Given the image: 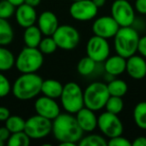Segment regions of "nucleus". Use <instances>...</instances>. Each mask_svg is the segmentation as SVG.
Returning a JSON list of instances; mask_svg holds the SVG:
<instances>
[{
    "label": "nucleus",
    "instance_id": "nucleus-6",
    "mask_svg": "<svg viewBox=\"0 0 146 146\" xmlns=\"http://www.w3.org/2000/svg\"><path fill=\"white\" fill-rule=\"evenodd\" d=\"M59 99L62 108L68 113L75 114L84 107L83 89L76 82H67L63 85Z\"/></svg>",
    "mask_w": 146,
    "mask_h": 146
},
{
    "label": "nucleus",
    "instance_id": "nucleus-35",
    "mask_svg": "<svg viewBox=\"0 0 146 146\" xmlns=\"http://www.w3.org/2000/svg\"><path fill=\"white\" fill-rule=\"evenodd\" d=\"M134 9L141 15H146V0H134Z\"/></svg>",
    "mask_w": 146,
    "mask_h": 146
},
{
    "label": "nucleus",
    "instance_id": "nucleus-32",
    "mask_svg": "<svg viewBox=\"0 0 146 146\" xmlns=\"http://www.w3.org/2000/svg\"><path fill=\"white\" fill-rule=\"evenodd\" d=\"M16 6L8 0H0V18L9 19L15 14Z\"/></svg>",
    "mask_w": 146,
    "mask_h": 146
},
{
    "label": "nucleus",
    "instance_id": "nucleus-10",
    "mask_svg": "<svg viewBox=\"0 0 146 146\" xmlns=\"http://www.w3.org/2000/svg\"><path fill=\"white\" fill-rule=\"evenodd\" d=\"M110 11L120 27L132 26L135 22V9L129 0H114Z\"/></svg>",
    "mask_w": 146,
    "mask_h": 146
},
{
    "label": "nucleus",
    "instance_id": "nucleus-41",
    "mask_svg": "<svg viewBox=\"0 0 146 146\" xmlns=\"http://www.w3.org/2000/svg\"><path fill=\"white\" fill-rule=\"evenodd\" d=\"M92 1H93V3L98 7V8L104 6L105 3H106V0H92Z\"/></svg>",
    "mask_w": 146,
    "mask_h": 146
},
{
    "label": "nucleus",
    "instance_id": "nucleus-39",
    "mask_svg": "<svg viewBox=\"0 0 146 146\" xmlns=\"http://www.w3.org/2000/svg\"><path fill=\"white\" fill-rule=\"evenodd\" d=\"M131 146H146V137L145 136H138L134 138L131 142Z\"/></svg>",
    "mask_w": 146,
    "mask_h": 146
},
{
    "label": "nucleus",
    "instance_id": "nucleus-18",
    "mask_svg": "<svg viewBox=\"0 0 146 146\" xmlns=\"http://www.w3.org/2000/svg\"><path fill=\"white\" fill-rule=\"evenodd\" d=\"M75 118L78 124L83 130V132H93L97 128V116L95 111L87 107H82L78 112L75 113Z\"/></svg>",
    "mask_w": 146,
    "mask_h": 146
},
{
    "label": "nucleus",
    "instance_id": "nucleus-3",
    "mask_svg": "<svg viewBox=\"0 0 146 146\" xmlns=\"http://www.w3.org/2000/svg\"><path fill=\"white\" fill-rule=\"evenodd\" d=\"M113 39L114 48L117 54L124 58L136 54L140 39L139 32L136 28L132 26L120 27Z\"/></svg>",
    "mask_w": 146,
    "mask_h": 146
},
{
    "label": "nucleus",
    "instance_id": "nucleus-44",
    "mask_svg": "<svg viewBox=\"0 0 146 146\" xmlns=\"http://www.w3.org/2000/svg\"><path fill=\"white\" fill-rule=\"evenodd\" d=\"M71 1H72V2H73V1H78V0H71Z\"/></svg>",
    "mask_w": 146,
    "mask_h": 146
},
{
    "label": "nucleus",
    "instance_id": "nucleus-7",
    "mask_svg": "<svg viewBox=\"0 0 146 146\" xmlns=\"http://www.w3.org/2000/svg\"><path fill=\"white\" fill-rule=\"evenodd\" d=\"M57 47L62 50H72L80 42V33L75 27L69 24L59 25L52 35Z\"/></svg>",
    "mask_w": 146,
    "mask_h": 146
},
{
    "label": "nucleus",
    "instance_id": "nucleus-2",
    "mask_svg": "<svg viewBox=\"0 0 146 146\" xmlns=\"http://www.w3.org/2000/svg\"><path fill=\"white\" fill-rule=\"evenodd\" d=\"M42 81L41 76L36 74V72L22 73L13 82L11 93L16 99L28 101L41 93Z\"/></svg>",
    "mask_w": 146,
    "mask_h": 146
},
{
    "label": "nucleus",
    "instance_id": "nucleus-33",
    "mask_svg": "<svg viewBox=\"0 0 146 146\" xmlns=\"http://www.w3.org/2000/svg\"><path fill=\"white\" fill-rule=\"evenodd\" d=\"M12 85H11L9 79L0 71V98L6 97L11 93Z\"/></svg>",
    "mask_w": 146,
    "mask_h": 146
},
{
    "label": "nucleus",
    "instance_id": "nucleus-13",
    "mask_svg": "<svg viewBox=\"0 0 146 146\" xmlns=\"http://www.w3.org/2000/svg\"><path fill=\"white\" fill-rule=\"evenodd\" d=\"M119 28V24L111 15H104V16L98 17L92 24L93 34L106 39L113 38Z\"/></svg>",
    "mask_w": 146,
    "mask_h": 146
},
{
    "label": "nucleus",
    "instance_id": "nucleus-34",
    "mask_svg": "<svg viewBox=\"0 0 146 146\" xmlns=\"http://www.w3.org/2000/svg\"><path fill=\"white\" fill-rule=\"evenodd\" d=\"M108 146H131V141L127 139V138L123 137L122 135L115 136V137L109 138L107 141Z\"/></svg>",
    "mask_w": 146,
    "mask_h": 146
},
{
    "label": "nucleus",
    "instance_id": "nucleus-19",
    "mask_svg": "<svg viewBox=\"0 0 146 146\" xmlns=\"http://www.w3.org/2000/svg\"><path fill=\"white\" fill-rule=\"evenodd\" d=\"M104 70L106 74L116 77L121 75L126 70V58L121 55L117 54L108 56V58L104 61Z\"/></svg>",
    "mask_w": 146,
    "mask_h": 146
},
{
    "label": "nucleus",
    "instance_id": "nucleus-43",
    "mask_svg": "<svg viewBox=\"0 0 146 146\" xmlns=\"http://www.w3.org/2000/svg\"><path fill=\"white\" fill-rule=\"evenodd\" d=\"M3 144H4V143H3V142H2V141H1V140H0V146H2V145H3Z\"/></svg>",
    "mask_w": 146,
    "mask_h": 146
},
{
    "label": "nucleus",
    "instance_id": "nucleus-26",
    "mask_svg": "<svg viewBox=\"0 0 146 146\" xmlns=\"http://www.w3.org/2000/svg\"><path fill=\"white\" fill-rule=\"evenodd\" d=\"M133 121L140 129L146 130V101H141L133 109Z\"/></svg>",
    "mask_w": 146,
    "mask_h": 146
},
{
    "label": "nucleus",
    "instance_id": "nucleus-22",
    "mask_svg": "<svg viewBox=\"0 0 146 146\" xmlns=\"http://www.w3.org/2000/svg\"><path fill=\"white\" fill-rule=\"evenodd\" d=\"M14 39V30L8 19L0 18V46L11 44Z\"/></svg>",
    "mask_w": 146,
    "mask_h": 146
},
{
    "label": "nucleus",
    "instance_id": "nucleus-31",
    "mask_svg": "<svg viewBox=\"0 0 146 146\" xmlns=\"http://www.w3.org/2000/svg\"><path fill=\"white\" fill-rule=\"evenodd\" d=\"M57 44L52 36H45L41 39L40 43L38 45V49L43 54H52L57 50Z\"/></svg>",
    "mask_w": 146,
    "mask_h": 146
},
{
    "label": "nucleus",
    "instance_id": "nucleus-8",
    "mask_svg": "<svg viewBox=\"0 0 146 146\" xmlns=\"http://www.w3.org/2000/svg\"><path fill=\"white\" fill-rule=\"evenodd\" d=\"M24 131L30 139H42L52 132V120L38 114L33 115L25 120Z\"/></svg>",
    "mask_w": 146,
    "mask_h": 146
},
{
    "label": "nucleus",
    "instance_id": "nucleus-1",
    "mask_svg": "<svg viewBox=\"0 0 146 146\" xmlns=\"http://www.w3.org/2000/svg\"><path fill=\"white\" fill-rule=\"evenodd\" d=\"M51 133L61 146H74L83 137L84 132L78 124L75 116L65 112L60 113L52 120Z\"/></svg>",
    "mask_w": 146,
    "mask_h": 146
},
{
    "label": "nucleus",
    "instance_id": "nucleus-38",
    "mask_svg": "<svg viewBox=\"0 0 146 146\" xmlns=\"http://www.w3.org/2000/svg\"><path fill=\"white\" fill-rule=\"evenodd\" d=\"M11 115L10 110L5 106H0V122H5Z\"/></svg>",
    "mask_w": 146,
    "mask_h": 146
},
{
    "label": "nucleus",
    "instance_id": "nucleus-23",
    "mask_svg": "<svg viewBox=\"0 0 146 146\" xmlns=\"http://www.w3.org/2000/svg\"><path fill=\"white\" fill-rule=\"evenodd\" d=\"M15 58L12 51L6 48V46H0V71L11 70L15 66Z\"/></svg>",
    "mask_w": 146,
    "mask_h": 146
},
{
    "label": "nucleus",
    "instance_id": "nucleus-27",
    "mask_svg": "<svg viewBox=\"0 0 146 146\" xmlns=\"http://www.w3.org/2000/svg\"><path fill=\"white\" fill-rule=\"evenodd\" d=\"M80 146H107V140L105 136L100 134H94L90 132V134L83 136L78 142Z\"/></svg>",
    "mask_w": 146,
    "mask_h": 146
},
{
    "label": "nucleus",
    "instance_id": "nucleus-14",
    "mask_svg": "<svg viewBox=\"0 0 146 146\" xmlns=\"http://www.w3.org/2000/svg\"><path fill=\"white\" fill-rule=\"evenodd\" d=\"M34 109L36 114L47 119L53 120L61 113L60 106L53 98L47 97L45 95L39 96L34 102Z\"/></svg>",
    "mask_w": 146,
    "mask_h": 146
},
{
    "label": "nucleus",
    "instance_id": "nucleus-37",
    "mask_svg": "<svg viewBox=\"0 0 146 146\" xmlns=\"http://www.w3.org/2000/svg\"><path fill=\"white\" fill-rule=\"evenodd\" d=\"M11 133L8 129H7L6 126H2V127H0V140L4 143V142H7L8 138L10 137Z\"/></svg>",
    "mask_w": 146,
    "mask_h": 146
},
{
    "label": "nucleus",
    "instance_id": "nucleus-17",
    "mask_svg": "<svg viewBox=\"0 0 146 146\" xmlns=\"http://www.w3.org/2000/svg\"><path fill=\"white\" fill-rule=\"evenodd\" d=\"M37 26L44 36H52L59 26V21L56 14L52 11H43L37 17Z\"/></svg>",
    "mask_w": 146,
    "mask_h": 146
},
{
    "label": "nucleus",
    "instance_id": "nucleus-29",
    "mask_svg": "<svg viewBox=\"0 0 146 146\" xmlns=\"http://www.w3.org/2000/svg\"><path fill=\"white\" fill-rule=\"evenodd\" d=\"M30 137L25 133V131L11 133L7 140L8 146H28L30 144Z\"/></svg>",
    "mask_w": 146,
    "mask_h": 146
},
{
    "label": "nucleus",
    "instance_id": "nucleus-12",
    "mask_svg": "<svg viewBox=\"0 0 146 146\" xmlns=\"http://www.w3.org/2000/svg\"><path fill=\"white\" fill-rule=\"evenodd\" d=\"M86 54L97 63L104 62L110 55L108 39L93 35L86 43Z\"/></svg>",
    "mask_w": 146,
    "mask_h": 146
},
{
    "label": "nucleus",
    "instance_id": "nucleus-11",
    "mask_svg": "<svg viewBox=\"0 0 146 146\" xmlns=\"http://www.w3.org/2000/svg\"><path fill=\"white\" fill-rule=\"evenodd\" d=\"M98 13V7L92 0H78L73 1L69 7V14L74 20L90 21L96 17Z\"/></svg>",
    "mask_w": 146,
    "mask_h": 146
},
{
    "label": "nucleus",
    "instance_id": "nucleus-42",
    "mask_svg": "<svg viewBox=\"0 0 146 146\" xmlns=\"http://www.w3.org/2000/svg\"><path fill=\"white\" fill-rule=\"evenodd\" d=\"M9 2L12 3L14 6H19V5H21L22 3H24V0H8Z\"/></svg>",
    "mask_w": 146,
    "mask_h": 146
},
{
    "label": "nucleus",
    "instance_id": "nucleus-5",
    "mask_svg": "<svg viewBox=\"0 0 146 146\" xmlns=\"http://www.w3.org/2000/svg\"><path fill=\"white\" fill-rule=\"evenodd\" d=\"M43 53L37 47L25 46L15 58V67L20 73H34L42 67Z\"/></svg>",
    "mask_w": 146,
    "mask_h": 146
},
{
    "label": "nucleus",
    "instance_id": "nucleus-24",
    "mask_svg": "<svg viewBox=\"0 0 146 146\" xmlns=\"http://www.w3.org/2000/svg\"><path fill=\"white\" fill-rule=\"evenodd\" d=\"M108 91L111 96L123 97L128 91V85L124 80L118 78H112L107 83Z\"/></svg>",
    "mask_w": 146,
    "mask_h": 146
},
{
    "label": "nucleus",
    "instance_id": "nucleus-9",
    "mask_svg": "<svg viewBox=\"0 0 146 146\" xmlns=\"http://www.w3.org/2000/svg\"><path fill=\"white\" fill-rule=\"evenodd\" d=\"M97 127L99 128L102 135L106 138H112L123 134L124 126L121 119L117 114L105 111L101 113L97 118Z\"/></svg>",
    "mask_w": 146,
    "mask_h": 146
},
{
    "label": "nucleus",
    "instance_id": "nucleus-15",
    "mask_svg": "<svg viewBox=\"0 0 146 146\" xmlns=\"http://www.w3.org/2000/svg\"><path fill=\"white\" fill-rule=\"evenodd\" d=\"M126 72L135 80H141L146 77V60L141 55L134 54L126 58Z\"/></svg>",
    "mask_w": 146,
    "mask_h": 146
},
{
    "label": "nucleus",
    "instance_id": "nucleus-45",
    "mask_svg": "<svg viewBox=\"0 0 146 146\" xmlns=\"http://www.w3.org/2000/svg\"><path fill=\"white\" fill-rule=\"evenodd\" d=\"M129 1H134V0H129Z\"/></svg>",
    "mask_w": 146,
    "mask_h": 146
},
{
    "label": "nucleus",
    "instance_id": "nucleus-4",
    "mask_svg": "<svg viewBox=\"0 0 146 146\" xmlns=\"http://www.w3.org/2000/svg\"><path fill=\"white\" fill-rule=\"evenodd\" d=\"M109 96L110 94L105 82H92L83 90L84 106L95 112L99 111L105 107Z\"/></svg>",
    "mask_w": 146,
    "mask_h": 146
},
{
    "label": "nucleus",
    "instance_id": "nucleus-25",
    "mask_svg": "<svg viewBox=\"0 0 146 146\" xmlns=\"http://www.w3.org/2000/svg\"><path fill=\"white\" fill-rule=\"evenodd\" d=\"M97 64L98 63L96 61H94L93 59L86 55V56H84L83 58H81L78 61L76 69H77V72L79 75L89 76L95 71Z\"/></svg>",
    "mask_w": 146,
    "mask_h": 146
},
{
    "label": "nucleus",
    "instance_id": "nucleus-40",
    "mask_svg": "<svg viewBox=\"0 0 146 146\" xmlns=\"http://www.w3.org/2000/svg\"><path fill=\"white\" fill-rule=\"evenodd\" d=\"M41 0H24V3H26V4L30 5V6L32 7H36L38 6L39 4H40Z\"/></svg>",
    "mask_w": 146,
    "mask_h": 146
},
{
    "label": "nucleus",
    "instance_id": "nucleus-16",
    "mask_svg": "<svg viewBox=\"0 0 146 146\" xmlns=\"http://www.w3.org/2000/svg\"><path fill=\"white\" fill-rule=\"evenodd\" d=\"M14 15L17 24L22 28H27L34 25L38 17L35 7L30 6L26 3H22L21 5L17 6Z\"/></svg>",
    "mask_w": 146,
    "mask_h": 146
},
{
    "label": "nucleus",
    "instance_id": "nucleus-30",
    "mask_svg": "<svg viewBox=\"0 0 146 146\" xmlns=\"http://www.w3.org/2000/svg\"><path fill=\"white\" fill-rule=\"evenodd\" d=\"M106 111L110 112V113L113 114H119L122 112L124 108V102L122 97H119V96H109L107 102L105 104Z\"/></svg>",
    "mask_w": 146,
    "mask_h": 146
},
{
    "label": "nucleus",
    "instance_id": "nucleus-21",
    "mask_svg": "<svg viewBox=\"0 0 146 146\" xmlns=\"http://www.w3.org/2000/svg\"><path fill=\"white\" fill-rule=\"evenodd\" d=\"M42 32L38 28L37 25H32L27 28H24L23 32V41H24L25 46L28 47H37L40 43L42 37Z\"/></svg>",
    "mask_w": 146,
    "mask_h": 146
},
{
    "label": "nucleus",
    "instance_id": "nucleus-28",
    "mask_svg": "<svg viewBox=\"0 0 146 146\" xmlns=\"http://www.w3.org/2000/svg\"><path fill=\"white\" fill-rule=\"evenodd\" d=\"M5 126L10 131V133L24 131L25 119L18 115H10L5 121Z\"/></svg>",
    "mask_w": 146,
    "mask_h": 146
},
{
    "label": "nucleus",
    "instance_id": "nucleus-20",
    "mask_svg": "<svg viewBox=\"0 0 146 146\" xmlns=\"http://www.w3.org/2000/svg\"><path fill=\"white\" fill-rule=\"evenodd\" d=\"M63 89V85L56 79H45L41 85V93L47 97L57 99L60 97Z\"/></svg>",
    "mask_w": 146,
    "mask_h": 146
},
{
    "label": "nucleus",
    "instance_id": "nucleus-36",
    "mask_svg": "<svg viewBox=\"0 0 146 146\" xmlns=\"http://www.w3.org/2000/svg\"><path fill=\"white\" fill-rule=\"evenodd\" d=\"M137 52L144 58H146V35L141 36L139 39V43H138V49Z\"/></svg>",
    "mask_w": 146,
    "mask_h": 146
}]
</instances>
